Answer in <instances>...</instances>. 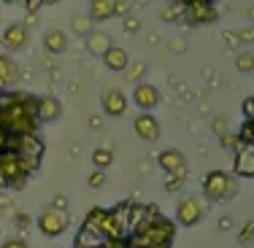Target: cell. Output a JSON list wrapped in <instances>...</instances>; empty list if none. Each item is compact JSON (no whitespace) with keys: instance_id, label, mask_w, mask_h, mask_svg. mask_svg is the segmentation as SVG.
<instances>
[{"instance_id":"d590c367","label":"cell","mask_w":254,"mask_h":248,"mask_svg":"<svg viewBox=\"0 0 254 248\" xmlns=\"http://www.w3.org/2000/svg\"><path fill=\"white\" fill-rule=\"evenodd\" d=\"M27 224H30V219H27L25 213H19V227H27Z\"/></svg>"},{"instance_id":"4316f807","label":"cell","mask_w":254,"mask_h":248,"mask_svg":"<svg viewBox=\"0 0 254 248\" xmlns=\"http://www.w3.org/2000/svg\"><path fill=\"white\" fill-rule=\"evenodd\" d=\"M106 170H95V167H92V173H89L87 175V186H89V189H103V186H106Z\"/></svg>"},{"instance_id":"7402d4cb","label":"cell","mask_w":254,"mask_h":248,"mask_svg":"<svg viewBox=\"0 0 254 248\" xmlns=\"http://www.w3.org/2000/svg\"><path fill=\"white\" fill-rule=\"evenodd\" d=\"M146 73V62L143 59H135V62H127V68H125V81H130V84H141V76Z\"/></svg>"},{"instance_id":"f1b7e54d","label":"cell","mask_w":254,"mask_h":248,"mask_svg":"<svg viewBox=\"0 0 254 248\" xmlns=\"http://www.w3.org/2000/svg\"><path fill=\"white\" fill-rule=\"evenodd\" d=\"M181 186H184V178H181V175H168V181H165V192H179Z\"/></svg>"},{"instance_id":"3957f363","label":"cell","mask_w":254,"mask_h":248,"mask_svg":"<svg viewBox=\"0 0 254 248\" xmlns=\"http://www.w3.org/2000/svg\"><path fill=\"white\" fill-rule=\"evenodd\" d=\"M8 146L19 154V159L25 162V167L30 170V175L38 173L41 159H44V151H46V146H44V141H41L38 132H33V135H16V138H11Z\"/></svg>"},{"instance_id":"cb8c5ba5","label":"cell","mask_w":254,"mask_h":248,"mask_svg":"<svg viewBox=\"0 0 254 248\" xmlns=\"http://www.w3.org/2000/svg\"><path fill=\"white\" fill-rule=\"evenodd\" d=\"M160 19H165V22H181L184 19V5H165V8L160 11Z\"/></svg>"},{"instance_id":"6da1fadb","label":"cell","mask_w":254,"mask_h":248,"mask_svg":"<svg viewBox=\"0 0 254 248\" xmlns=\"http://www.w3.org/2000/svg\"><path fill=\"white\" fill-rule=\"evenodd\" d=\"M35 100H38V95L8 92V89H5L3 100H0V127H3L11 138L38 132L41 122H38V116H35Z\"/></svg>"},{"instance_id":"30bf717a","label":"cell","mask_w":254,"mask_h":248,"mask_svg":"<svg viewBox=\"0 0 254 248\" xmlns=\"http://www.w3.org/2000/svg\"><path fill=\"white\" fill-rule=\"evenodd\" d=\"M132 130H135V135L141 138L143 143H154L157 138H160V122H157V116L152 111H141L135 119H132Z\"/></svg>"},{"instance_id":"2e32d148","label":"cell","mask_w":254,"mask_h":248,"mask_svg":"<svg viewBox=\"0 0 254 248\" xmlns=\"http://www.w3.org/2000/svg\"><path fill=\"white\" fill-rule=\"evenodd\" d=\"M44 49L49 54H54V57H57V54H65L68 51V35L60 27H49L44 33Z\"/></svg>"},{"instance_id":"ffe728a7","label":"cell","mask_w":254,"mask_h":248,"mask_svg":"<svg viewBox=\"0 0 254 248\" xmlns=\"http://www.w3.org/2000/svg\"><path fill=\"white\" fill-rule=\"evenodd\" d=\"M73 246L76 248H103V238H100L98 232H92L89 227H84V224H81V229L76 232Z\"/></svg>"},{"instance_id":"4fadbf2b","label":"cell","mask_w":254,"mask_h":248,"mask_svg":"<svg viewBox=\"0 0 254 248\" xmlns=\"http://www.w3.org/2000/svg\"><path fill=\"white\" fill-rule=\"evenodd\" d=\"M184 22L187 25H211V22H216V8L211 3L190 5V8H184Z\"/></svg>"},{"instance_id":"5b68a950","label":"cell","mask_w":254,"mask_h":248,"mask_svg":"<svg viewBox=\"0 0 254 248\" xmlns=\"http://www.w3.org/2000/svg\"><path fill=\"white\" fill-rule=\"evenodd\" d=\"M38 232L44 235V238H60V235H65L68 232V227H70V216H68V210H63V208H46V210H41L38 213Z\"/></svg>"},{"instance_id":"ba28073f","label":"cell","mask_w":254,"mask_h":248,"mask_svg":"<svg viewBox=\"0 0 254 248\" xmlns=\"http://www.w3.org/2000/svg\"><path fill=\"white\" fill-rule=\"evenodd\" d=\"M157 165H160V170L165 175H181V178L187 175V156L181 154L179 149L160 151V154H157Z\"/></svg>"},{"instance_id":"44dd1931","label":"cell","mask_w":254,"mask_h":248,"mask_svg":"<svg viewBox=\"0 0 254 248\" xmlns=\"http://www.w3.org/2000/svg\"><path fill=\"white\" fill-rule=\"evenodd\" d=\"M89 159H92L95 170H108V167L114 165V151L106 149V146H98V149L92 151V156H89Z\"/></svg>"},{"instance_id":"f35d334b","label":"cell","mask_w":254,"mask_h":248,"mask_svg":"<svg viewBox=\"0 0 254 248\" xmlns=\"http://www.w3.org/2000/svg\"><path fill=\"white\" fill-rule=\"evenodd\" d=\"M3 95H5V89H0V100H3Z\"/></svg>"},{"instance_id":"74e56055","label":"cell","mask_w":254,"mask_h":248,"mask_svg":"<svg viewBox=\"0 0 254 248\" xmlns=\"http://www.w3.org/2000/svg\"><path fill=\"white\" fill-rule=\"evenodd\" d=\"M3 3H19V0H3Z\"/></svg>"},{"instance_id":"1f68e13d","label":"cell","mask_w":254,"mask_h":248,"mask_svg":"<svg viewBox=\"0 0 254 248\" xmlns=\"http://www.w3.org/2000/svg\"><path fill=\"white\" fill-rule=\"evenodd\" d=\"M0 248H30V246H27L22 238H8V240H5V243L0 246Z\"/></svg>"},{"instance_id":"4dcf8cb0","label":"cell","mask_w":254,"mask_h":248,"mask_svg":"<svg viewBox=\"0 0 254 248\" xmlns=\"http://www.w3.org/2000/svg\"><path fill=\"white\" fill-rule=\"evenodd\" d=\"M241 111H244V116H246V119H254V95L241 102Z\"/></svg>"},{"instance_id":"9a60e30c","label":"cell","mask_w":254,"mask_h":248,"mask_svg":"<svg viewBox=\"0 0 254 248\" xmlns=\"http://www.w3.org/2000/svg\"><path fill=\"white\" fill-rule=\"evenodd\" d=\"M84 46H87V51L92 54V57H103V54L114 46V41L106 30H92V33L84 38Z\"/></svg>"},{"instance_id":"7c38bea8","label":"cell","mask_w":254,"mask_h":248,"mask_svg":"<svg viewBox=\"0 0 254 248\" xmlns=\"http://www.w3.org/2000/svg\"><path fill=\"white\" fill-rule=\"evenodd\" d=\"M160 100H162V95H160V89H157L154 84L141 81V84H135V89H132V102H135L141 111H154V108L160 105Z\"/></svg>"},{"instance_id":"277c9868","label":"cell","mask_w":254,"mask_h":248,"mask_svg":"<svg viewBox=\"0 0 254 248\" xmlns=\"http://www.w3.org/2000/svg\"><path fill=\"white\" fill-rule=\"evenodd\" d=\"M238 186H235V178L225 170H211L205 173L203 178V197L208 202H227V199L235 197Z\"/></svg>"},{"instance_id":"d6a6232c","label":"cell","mask_w":254,"mask_h":248,"mask_svg":"<svg viewBox=\"0 0 254 248\" xmlns=\"http://www.w3.org/2000/svg\"><path fill=\"white\" fill-rule=\"evenodd\" d=\"M8 143H11V135L3 130V127H0V151H5V149H8Z\"/></svg>"},{"instance_id":"f546056e","label":"cell","mask_w":254,"mask_h":248,"mask_svg":"<svg viewBox=\"0 0 254 248\" xmlns=\"http://www.w3.org/2000/svg\"><path fill=\"white\" fill-rule=\"evenodd\" d=\"M130 14V3H127V0H114V16H125Z\"/></svg>"},{"instance_id":"e575fe53","label":"cell","mask_w":254,"mask_h":248,"mask_svg":"<svg viewBox=\"0 0 254 248\" xmlns=\"http://www.w3.org/2000/svg\"><path fill=\"white\" fill-rule=\"evenodd\" d=\"M241 38H244V41H252V38H254V30H252V27L244 30V33H241Z\"/></svg>"},{"instance_id":"8d00e7d4","label":"cell","mask_w":254,"mask_h":248,"mask_svg":"<svg viewBox=\"0 0 254 248\" xmlns=\"http://www.w3.org/2000/svg\"><path fill=\"white\" fill-rule=\"evenodd\" d=\"M54 3H60V0H41V5H54Z\"/></svg>"},{"instance_id":"5bb4252c","label":"cell","mask_w":254,"mask_h":248,"mask_svg":"<svg viewBox=\"0 0 254 248\" xmlns=\"http://www.w3.org/2000/svg\"><path fill=\"white\" fill-rule=\"evenodd\" d=\"M233 170L238 178H254V146H244L235 151V165Z\"/></svg>"},{"instance_id":"52a82bcc","label":"cell","mask_w":254,"mask_h":248,"mask_svg":"<svg viewBox=\"0 0 254 248\" xmlns=\"http://www.w3.org/2000/svg\"><path fill=\"white\" fill-rule=\"evenodd\" d=\"M0 44H3V49L8 54H16V51H25L27 44H30V33L27 27L22 25V22H11V25H5L3 35H0Z\"/></svg>"},{"instance_id":"d6986e66","label":"cell","mask_w":254,"mask_h":248,"mask_svg":"<svg viewBox=\"0 0 254 248\" xmlns=\"http://www.w3.org/2000/svg\"><path fill=\"white\" fill-rule=\"evenodd\" d=\"M16 81V62L11 54H0V89H11Z\"/></svg>"},{"instance_id":"ac0fdd59","label":"cell","mask_w":254,"mask_h":248,"mask_svg":"<svg viewBox=\"0 0 254 248\" xmlns=\"http://www.w3.org/2000/svg\"><path fill=\"white\" fill-rule=\"evenodd\" d=\"M87 16L92 22H108L114 19V0H89Z\"/></svg>"},{"instance_id":"836d02e7","label":"cell","mask_w":254,"mask_h":248,"mask_svg":"<svg viewBox=\"0 0 254 248\" xmlns=\"http://www.w3.org/2000/svg\"><path fill=\"white\" fill-rule=\"evenodd\" d=\"M184 8H190V5H200V3H214V0H179Z\"/></svg>"},{"instance_id":"8fae6325","label":"cell","mask_w":254,"mask_h":248,"mask_svg":"<svg viewBox=\"0 0 254 248\" xmlns=\"http://www.w3.org/2000/svg\"><path fill=\"white\" fill-rule=\"evenodd\" d=\"M35 116H38L41 124H54L63 119V102L57 98H52V95H41L38 100H35Z\"/></svg>"},{"instance_id":"7a4b0ae2","label":"cell","mask_w":254,"mask_h":248,"mask_svg":"<svg viewBox=\"0 0 254 248\" xmlns=\"http://www.w3.org/2000/svg\"><path fill=\"white\" fill-rule=\"evenodd\" d=\"M30 181V170L25 167V162L19 159V154H16L14 149H5L0 151V184L5 186V189H25V184Z\"/></svg>"},{"instance_id":"484cf974","label":"cell","mask_w":254,"mask_h":248,"mask_svg":"<svg viewBox=\"0 0 254 248\" xmlns=\"http://www.w3.org/2000/svg\"><path fill=\"white\" fill-rule=\"evenodd\" d=\"M235 68H238V73H252L254 70V54L252 51H241L238 57H235Z\"/></svg>"},{"instance_id":"9c48e42d","label":"cell","mask_w":254,"mask_h":248,"mask_svg":"<svg viewBox=\"0 0 254 248\" xmlns=\"http://www.w3.org/2000/svg\"><path fill=\"white\" fill-rule=\"evenodd\" d=\"M127 105H130V100H127V95L122 92V89H106L100 98V108L106 116L111 119H119L127 113Z\"/></svg>"},{"instance_id":"8992f818","label":"cell","mask_w":254,"mask_h":248,"mask_svg":"<svg viewBox=\"0 0 254 248\" xmlns=\"http://www.w3.org/2000/svg\"><path fill=\"white\" fill-rule=\"evenodd\" d=\"M205 219V205L200 202V197L187 195L176 202V224L179 227H195Z\"/></svg>"},{"instance_id":"83f0119b","label":"cell","mask_w":254,"mask_h":248,"mask_svg":"<svg viewBox=\"0 0 254 248\" xmlns=\"http://www.w3.org/2000/svg\"><path fill=\"white\" fill-rule=\"evenodd\" d=\"M122 27H125L127 35H135L138 30H141V19H138V16H132V14H127L125 22H122Z\"/></svg>"},{"instance_id":"d4e9b609","label":"cell","mask_w":254,"mask_h":248,"mask_svg":"<svg viewBox=\"0 0 254 248\" xmlns=\"http://www.w3.org/2000/svg\"><path fill=\"white\" fill-rule=\"evenodd\" d=\"M238 141L244 143V146H254V119H246V122L241 124Z\"/></svg>"},{"instance_id":"603a6c76","label":"cell","mask_w":254,"mask_h":248,"mask_svg":"<svg viewBox=\"0 0 254 248\" xmlns=\"http://www.w3.org/2000/svg\"><path fill=\"white\" fill-rule=\"evenodd\" d=\"M92 25H95V22L89 19V16H73V19H70V30H73L78 38H87V35L95 30Z\"/></svg>"},{"instance_id":"e0dca14e","label":"cell","mask_w":254,"mask_h":248,"mask_svg":"<svg viewBox=\"0 0 254 248\" xmlns=\"http://www.w3.org/2000/svg\"><path fill=\"white\" fill-rule=\"evenodd\" d=\"M100 59H103V65H106L111 73H125L127 62H130V57H127V51L122 49V46H111Z\"/></svg>"}]
</instances>
